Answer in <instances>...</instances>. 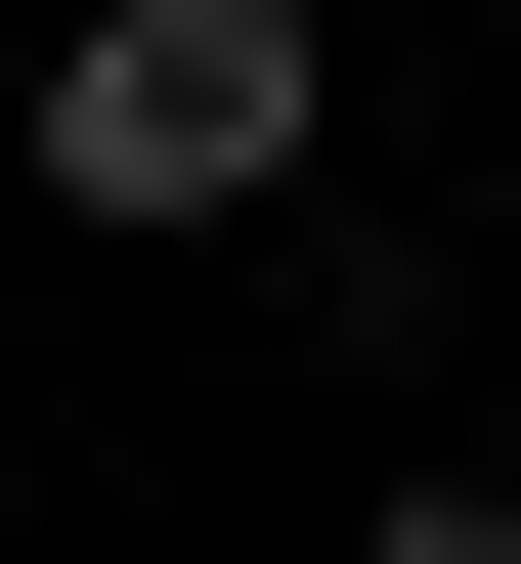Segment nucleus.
<instances>
[{"mask_svg":"<svg viewBox=\"0 0 521 564\" xmlns=\"http://www.w3.org/2000/svg\"><path fill=\"white\" fill-rule=\"evenodd\" d=\"M348 564H521V478H391V521H348Z\"/></svg>","mask_w":521,"mask_h":564,"instance_id":"obj_2","label":"nucleus"},{"mask_svg":"<svg viewBox=\"0 0 521 564\" xmlns=\"http://www.w3.org/2000/svg\"><path fill=\"white\" fill-rule=\"evenodd\" d=\"M304 174V0H87L44 44V217H261Z\"/></svg>","mask_w":521,"mask_h":564,"instance_id":"obj_1","label":"nucleus"}]
</instances>
